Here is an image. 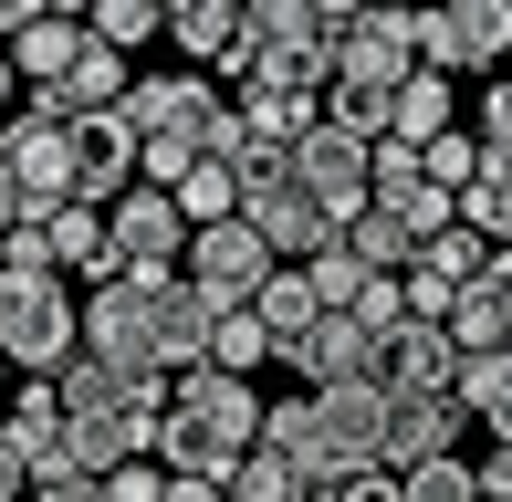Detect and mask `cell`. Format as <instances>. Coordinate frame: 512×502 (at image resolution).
I'll list each match as a JSON object with an SVG mask.
<instances>
[{"instance_id":"obj_1","label":"cell","mask_w":512,"mask_h":502,"mask_svg":"<svg viewBox=\"0 0 512 502\" xmlns=\"http://www.w3.org/2000/svg\"><path fill=\"white\" fill-rule=\"evenodd\" d=\"M251 450H262V387H251V377H230V367L168 377V408H157V461H168V471L230 482Z\"/></svg>"},{"instance_id":"obj_2","label":"cell","mask_w":512,"mask_h":502,"mask_svg":"<svg viewBox=\"0 0 512 502\" xmlns=\"http://www.w3.org/2000/svg\"><path fill=\"white\" fill-rule=\"evenodd\" d=\"M53 387H63V408H74L84 471H115V461H147V450H157V408H168V377H147V367H115V356L74 346Z\"/></svg>"},{"instance_id":"obj_3","label":"cell","mask_w":512,"mask_h":502,"mask_svg":"<svg viewBox=\"0 0 512 502\" xmlns=\"http://www.w3.org/2000/svg\"><path fill=\"white\" fill-rule=\"evenodd\" d=\"M126 116H136V136H147V178L168 189L189 157H209V147H220L230 95H220V74L178 63V74H136V84H126Z\"/></svg>"},{"instance_id":"obj_4","label":"cell","mask_w":512,"mask_h":502,"mask_svg":"<svg viewBox=\"0 0 512 502\" xmlns=\"http://www.w3.org/2000/svg\"><path fill=\"white\" fill-rule=\"evenodd\" d=\"M74 346H84L74 272H11L0 262V356H11V377H63Z\"/></svg>"},{"instance_id":"obj_5","label":"cell","mask_w":512,"mask_h":502,"mask_svg":"<svg viewBox=\"0 0 512 502\" xmlns=\"http://www.w3.org/2000/svg\"><path fill=\"white\" fill-rule=\"evenodd\" d=\"M168 283H178V272H115V283H95V304H84V346L115 356V367L168 377Z\"/></svg>"},{"instance_id":"obj_6","label":"cell","mask_w":512,"mask_h":502,"mask_svg":"<svg viewBox=\"0 0 512 502\" xmlns=\"http://www.w3.org/2000/svg\"><path fill=\"white\" fill-rule=\"evenodd\" d=\"M241 220L262 231L272 262H314V251L335 241V220H324V199L293 178V157H262V168H241Z\"/></svg>"},{"instance_id":"obj_7","label":"cell","mask_w":512,"mask_h":502,"mask_svg":"<svg viewBox=\"0 0 512 502\" xmlns=\"http://www.w3.org/2000/svg\"><path fill=\"white\" fill-rule=\"evenodd\" d=\"M418 63L429 74H502L512 63V0H418Z\"/></svg>"},{"instance_id":"obj_8","label":"cell","mask_w":512,"mask_h":502,"mask_svg":"<svg viewBox=\"0 0 512 502\" xmlns=\"http://www.w3.org/2000/svg\"><path fill=\"white\" fill-rule=\"evenodd\" d=\"M324 53H335V84H408L418 74V11L408 0H366Z\"/></svg>"},{"instance_id":"obj_9","label":"cell","mask_w":512,"mask_h":502,"mask_svg":"<svg viewBox=\"0 0 512 502\" xmlns=\"http://www.w3.org/2000/svg\"><path fill=\"white\" fill-rule=\"evenodd\" d=\"M0 157H11V178H21V199H32V220L53 210V199L84 189V147H74V126H63V116H32V105H21V116L0 126Z\"/></svg>"},{"instance_id":"obj_10","label":"cell","mask_w":512,"mask_h":502,"mask_svg":"<svg viewBox=\"0 0 512 502\" xmlns=\"http://www.w3.org/2000/svg\"><path fill=\"white\" fill-rule=\"evenodd\" d=\"M293 178H304V189L324 199V220H356V210H377V147H366V136H345V126H314L304 147H293Z\"/></svg>"},{"instance_id":"obj_11","label":"cell","mask_w":512,"mask_h":502,"mask_svg":"<svg viewBox=\"0 0 512 502\" xmlns=\"http://www.w3.org/2000/svg\"><path fill=\"white\" fill-rule=\"evenodd\" d=\"M11 450H21V471L32 482H63V471H84V440H74V408H63V387L53 377H21L11 387Z\"/></svg>"},{"instance_id":"obj_12","label":"cell","mask_w":512,"mask_h":502,"mask_svg":"<svg viewBox=\"0 0 512 502\" xmlns=\"http://www.w3.org/2000/svg\"><path fill=\"white\" fill-rule=\"evenodd\" d=\"M105 231H115V262H126V272H178V262H189V210H178L157 178H136V189L115 199Z\"/></svg>"},{"instance_id":"obj_13","label":"cell","mask_w":512,"mask_h":502,"mask_svg":"<svg viewBox=\"0 0 512 502\" xmlns=\"http://www.w3.org/2000/svg\"><path fill=\"white\" fill-rule=\"evenodd\" d=\"M178 272H189L209 304H251V293L272 283V251H262V231H251V220H199Z\"/></svg>"},{"instance_id":"obj_14","label":"cell","mask_w":512,"mask_h":502,"mask_svg":"<svg viewBox=\"0 0 512 502\" xmlns=\"http://www.w3.org/2000/svg\"><path fill=\"white\" fill-rule=\"evenodd\" d=\"M460 429H471L460 387H418V398H387V429H377V471H418V461H439V450H460Z\"/></svg>"},{"instance_id":"obj_15","label":"cell","mask_w":512,"mask_h":502,"mask_svg":"<svg viewBox=\"0 0 512 502\" xmlns=\"http://www.w3.org/2000/svg\"><path fill=\"white\" fill-rule=\"evenodd\" d=\"M283 367L304 377V387H387V335L356 325V314H324V325L283 356Z\"/></svg>"},{"instance_id":"obj_16","label":"cell","mask_w":512,"mask_h":502,"mask_svg":"<svg viewBox=\"0 0 512 502\" xmlns=\"http://www.w3.org/2000/svg\"><path fill=\"white\" fill-rule=\"evenodd\" d=\"M74 147H84V189H74V199H95V210H115V199L147 178V136H136V116H126V105L84 116V126H74Z\"/></svg>"},{"instance_id":"obj_17","label":"cell","mask_w":512,"mask_h":502,"mask_svg":"<svg viewBox=\"0 0 512 502\" xmlns=\"http://www.w3.org/2000/svg\"><path fill=\"white\" fill-rule=\"evenodd\" d=\"M314 419H324V482H345V471H377L387 387H314Z\"/></svg>"},{"instance_id":"obj_18","label":"cell","mask_w":512,"mask_h":502,"mask_svg":"<svg viewBox=\"0 0 512 502\" xmlns=\"http://www.w3.org/2000/svg\"><path fill=\"white\" fill-rule=\"evenodd\" d=\"M126 84H136V53H115V42H84L63 84H32V116L84 126V116H105V105H126Z\"/></svg>"},{"instance_id":"obj_19","label":"cell","mask_w":512,"mask_h":502,"mask_svg":"<svg viewBox=\"0 0 512 502\" xmlns=\"http://www.w3.org/2000/svg\"><path fill=\"white\" fill-rule=\"evenodd\" d=\"M377 210H398L408 231L429 241V231H450V220H460V199L429 178V157H418L408 136H377Z\"/></svg>"},{"instance_id":"obj_20","label":"cell","mask_w":512,"mask_h":502,"mask_svg":"<svg viewBox=\"0 0 512 502\" xmlns=\"http://www.w3.org/2000/svg\"><path fill=\"white\" fill-rule=\"evenodd\" d=\"M168 42L199 74H230L241 42H251V0H168Z\"/></svg>"},{"instance_id":"obj_21","label":"cell","mask_w":512,"mask_h":502,"mask_svg":"<svg viewBox=\"0 0 512 502\" xmlns=\"http://www.w3.org/2000/svg\"><path fill=\"white\" fill-rule=\"evenodd\" d=\"M42 241H53V272H84V283H115V272H126L95 199H53V210H42Z\"/></svg>"},{"instance_id":"obj_22","label":"cell","mask_w":512,"mask_h":502,"mask_svg":"<svg viewBox=\"0 0 512 502\" xmlns=\"http://www.w3.org/2000/svg\"><path fill=\"white\" fill-rule=\"evenodd\" d=\"M418 387H460V346L429 314H408V325L387 335V398H418Z\"/></svg>"},{"instance_id":"obj_23","label":"cell","mask_w":512,"mask_h":502,"mask_svg":"<svg viewBox=\"0 0 512 502\" xmlns=\"http://www.w3.org/2000/svg\"><path fill=\"white\" fill-rule=\"evenodd\" d=\"M251 314H262L272 367H283V356H293V346H304V335L324 325V293H314V272H304V262H272V283L251 293Z\"/></svg>"},{"instance_id":"obj_24","label":"cell","mask_w":512,"mask_h":502,"mask_svg":"<svg viewBox=\"0 0 512 502\" xmlns=\"http://www.w3.org/2000/svg\"><path fill=\"white\" fill-rule=\"evenodd\" d=\"M84 42H95V32H84V11H42V21H21V32H11V74H21V95H32V84H63Z\"/></svg>"},{"instance_id":"obj_25","label":"cell","mask_w":512,"mask_h":502,"mask_svg":"<svg viewBox=\"0 0 512 502\" xmlns=\"http://www.w3.org/2000/svg\"><path fill=\"white\" fill-rule=\"evenodd\" d=\"M168 199L189 210V231H199V220H241V157H220V147L189 157V168L168 178Z\"/></svg>"},{"instance_id":"obj_26","label":"cell","mask_w":512,"mask_h":502,"mask_svg":"<svg viewBox=\"0 0 512 502\" xmlns=\"http://www.w3.org/2000/svg\"><path fill=\"white\" fill-rule=\"evenodd\" d=\"M262 450H283L304 482H324V419H314V387H304V398H262Z\"/></svg>"},{"instance_id":"obj_27","label":"cell","mask_w":512,"mask_h":502,"mask_svg":"<svg viewBox=\"0 0 512 502\" xmlns=\"http://www.w3.org/2000/svg\"><path fill=\"white\" fill-rule=\"evenodd\" d=\"M492 262H502V251L481 241L471 220H450V231H429V251H418V272H429V283L450 293V304H460V293H471V283H481V272H492Z\"/></svg>"},{"instance_id":"obj_28","label":"cell","mask_w":512,"mask_h":502,"mask_svg":"<svg viewBox=\"0 0 512 502\" xmlns=\"http://www.w3.org/2000/svg\"><path fill=\"white\" fill-rule=\"evenodd\" d=\"M439 325H450V346H460V356H481V346H512V304H502V262L481 272V283L460 293V304L439 314Z\"/></svg>"},{"instance_id":"obj_29","label":"cell","mask_w":512,"mask_h":502,"mask_svg":"<svg viewBox=\"0 0 512 502\" xmlns=\"http://www.w3.org/2000/svg\"><path fill=\"white\" fill-rule=\"evenodd\" d=\"M450 126H460V84L418 63V74L398 84V126H387V136H408V147H429V136H450Z\"/></svg>"},{"instance_id":"obj_30","label":"cell","mask_w":512,"mask_h":502,"mask_svg":"<svg viewBox=\"0 0 512 502\" xmlns=\"http://www.w3.org/2000/svg\"><path fill=\"white\" fill-rule=\"evenodd\" d=\"M460 408H471L492 440H512V346H481L460 356Z\"/></svg>"},{"instance_id":"obj_31","label":"cell","mask_w":512,"mask_h":502,"mask_svg":"<svg viewBox=\"0 0 512 502\" xmlns=\"http://www.w3.org/2000/svg\"><path fill=\"white\" fill-rule=\"evenodd\" d=\"M345 251H356L366 272H418V251H429V241H418L398 210H356V220H345Z\"/></svg>"},{"instance_id":"obj_32","label":"cell","mask_w":512,"mask_h":502,"mask_svg":"<svg viewBox=\"0 0 512 502\" xmlns=\"http://www.w3.org/2000/svg\"><path fill=\"white\" fill-rule=\"evenodd\" d=\"M251 42H262V53H324V11L314 0H251Z\"/></svg>"},{"instance_id":"obj_33","label":"cell","mask_w":512,"mask_h":502,"mask_svg":"<svg viewBox=\"0 0 512 502\" xmlns=\"http://www.w3.org/2000/svg\"><path fill=\"white\" fill-rule=\"evenodd\" d=\"M324 126H345V136L377 147V136L398 126V84H324Z\"/></svg>"},{"instance_id":"obj_34","label":"cell","mask_w":512,"mask_h":502,"mask_svg":"<svg viewBox=\"0 0 512 502\" xmlns=\"http://www.w3.org/2000/svg\"><path fill=\"white\" fill-rule=\"evenodd\" d=\"M209 367H230V377H262L272 367V335H262L251 304H220V325H209Z\"/></svg>"},{"instance_id":"obj_35","label":"cell","mask_w":512,"mask_h":502,"mask_svg":"<svg viewBox=\"0 0 512 502\" xmlns=\"http://www.w3.org/2000/svg\"><path fill=\"white\" fill-rule=\"evenodd\" d=\"M84 32L115 42V53H147V42L168 32V0H95V11H84Z\"/></svg>"},{"instance_id":"obj_36","label":"cell","mask_w":512,"mask_h":502,"mask_svg":"<svg viewBox=\"0 0 512 502\" xmlns=\"http://www.w3.org/2000/svg\"><path fill=\"white\" fill-rule=\"evenodd\" d=\"M304 492H314V482L283 461V450H251V461L220 482V502H304Z\"/></svg>"},{"instance_id":"obj_37","label":"cell","mask_w":512,"mask_h":502,"mask_svg":"<svg viewBox=\"0 0 512 502\" xmlns=\"http://www.w3.org/2000/svg\"><path fill=\"white\" fill-rule=\"evenodd\" d=\"M460 220H471L492 251H512V178H502V168H481L471 189H460Z\"/></svg>"},{"instance_id":"obj_38","label":"cell","mask_w":512,"mask_h":502,"mask_svg":"<svg viewBox=\"0 0 512 502\" xmlns=\"http://www.w3.org/2000/svg\"><path fill=\"white\" fill-rule=\"evenodd\" d=\"M304 272H314V293H324V314H345V304H356V293H366V283H377V272H366V262H356V251H345V231H335V241H324V251H314V262H304Z\"/></svg>"},{"instance_id":"obj_39","label":"cell","mask_w":512,"mask_h":502,"mask_svg":"<svg viewBox=\"0 0 512 502\" xmlns=\"http://www.w3.org/2000/svg\"><path fill=\"white\" fill-rule=\"evenodd\" d=\"M398 492H408V502H471V492H481V471L460 461V450H439V461L398 471Z\"/></svg>"},{"instance_id":"obj_40","label":"cell","mask_w":512,"mask_h":502,"mask_svg":"<svg viewBox=\"0 0 512 502\" xmlns=\"http://www.w3.org/2000/svg\"><path fill=\"white\" fill-rule=\"evenodd\" d=\"M418 157H429V178H439V189H450V199L471 189L481 168H492V147H481V136H460V126H450V136H429V147H418Z\"/></svg>"},{"instance_id":"obj_41","label":"cell","mask_w":512,"mask_h":502,"mask_svg":"<svg viewBox=\"0 0 512 502\" xmlns=\"http://www.w3.org/2000/svg\"><path fill=\"white\" fill-rule=\"evenodd\" d=\"M95 482H105V502H168V461L147 450V461H115V471H95Z\"/></svg>"},{"instance_id":"obj_42","label":"cell","mask_w":512,"mask_h":502,"mask_svg":"<svg viewBox=\"0 0 512 502\" xmlns=\"http://www.w3.org/2000/svg\"><path fill=\"white\" fill-rule=\"evenodd\" d=\"M304 502H408V492H398V471H345V482H314Z\"/></svg>"},{"instance_id":"obj_43","label":"cell","mask_w":512,"mask_h":502,"mask_svg":"<svg viewBox=\"0 0 512 502\" xmlns=\"http://www.w3.org/2000/svg\"><path fill=\"white\" fill-rule=\"evenodd\" d=\"M21 220H32V199H21V178H11V157H0V241H11Z\"/></svg>"},{"instance_id":"obj_44","label":"cell","mask_w":512,"mask_h":502,"mask_svg":"<svg viewBox=\"0 0 512 502\" xmlns=\"http://www.w3.org/2000/svg\"><path fill=\"white\" fill-rule=\"evenodd\" d=\"M471 471H481V492H502V502H512V440H492V461H471Z\"/></svg>"},{"instance_id":"obj_45","label":"cell","mask_w":512,"mask_h":502,"mask_svg":"<svg viewBox=\"0 0 512 502\" xmlns=\"http://www.w3.org/2000/svg\"><path fill=\"white\" fill-rule=\"evenodd\" d=\"M32 492V471H21V450H11V429H0V502H21Z\"/></svg>"},{"instance_id":"obj_46","label":"cell","mask_w":512,"mask_h":502,"mask_svg":"<svg viewBox=\"0 0 512 502\" xmlns=\"http://www.w3.org/2000/svg\"><path fill=\"white\" fill-rule=\"evenodd\" d=\"M168 502H220V482L209 471H168Z\"/></svg>"},{"instance_id":"obj_47","label":"cell","mask_w":512,"mask_h":502,"mask_svg":"<svg viewBox=\"0 0 512 502\" xmlns=\"http://www.w3.org/2000/svg\"><path fill=\"white\" fill-rule=\"evenodd\" d=\"M42 11H53V0H0V42H11L21 21H42Z\"/></svg>"},{"instance_id":"obj_48","label":"cell","mask_w":512,"mask_h":502,"mask_svg":"<svg viewBox=\"0 0 512 502\" xmlns=\"http://www.w3.org/2000/svg\"><path fill=\"white\" fill-rule=\"evenodd\" d=\"M11 95H21V74H11V42H0V126H11V116H21V105H11Z\"/></svg>"},{"instance_id":"obj_49","label":"cell","mask_w":512,"mask_h":502,"mask_svg":"<svg viewBox=\"0 0 512 502\" xmlns=\"http://www.w3.org/2000/svg\"><path fill=\"white\" fill-rule=\"evenodd\" d=\"M314 11H324V32H345V21H356L366 0H314Z\"/></svg>"},{"instance_id":"obj_50","label":"cell","mask_w":512,"mask_h":502,"mask_svg":"<svg viewBox=\"0 0 512 502\" xmlns=\"http://www.w3.org/2000/svg\"><path fill=\"white\" fill-rule=\"evenodd\" d=\"M492 168H502V178H512V136H492Z\"/></svg>"},{"instance_id":"obj_51","label":"cell","mask_w":512,"mask_h":502,"mask_svg":"<svg viewBox=\"0 0 512 502\" xmlns=\"http://www.w3.org/2000/svg\"><path fill=\"white\" fill-rule=\"evenodd\" d=\"M53 11H95V0H53Z\"/></svg>"},{"instance_id":"obj_52","label":"cell","mask_w":512,"mask_h":502,"mask_svg":"<svg viewBox=\"0 0 512 502\" xmlns=\"http://www.w3.org/2000/svg\"><path fill=\"white\" fill-rule=\"evenodd\" d=\"M0 387H11V356H0Z\"/></svg>"},{"instance_id":"obj_53","label":"cell","mask_w":512,"mask_h":502,"mask_svg":"<svg viewBox=\"0 0 512 502\" xmlns=\"http://www.w3.org/2000/svg\"><path fill=\"white\" fill-rule=\"evenodd\" d=\"M471 502H502V492H471Z\"/></svg>"}]
</instances>
